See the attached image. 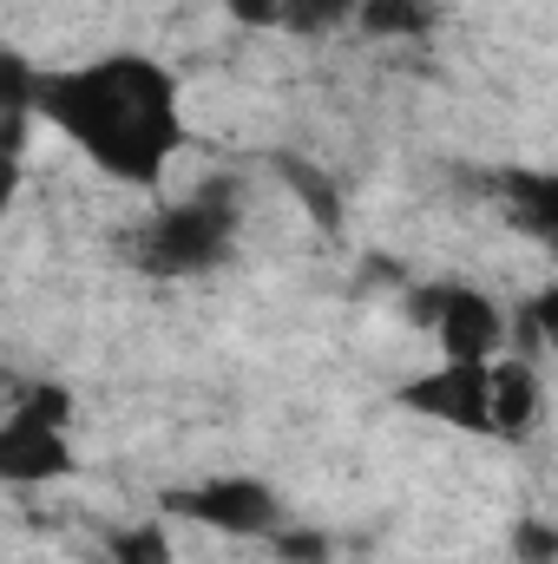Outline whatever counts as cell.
Instances as JSON below:
<instances>
[{
    "mask_svg": "<svg viewBox=\"0 0 558 564\" xmlns=\"http://www.w3.org/2000/svg\"><path fill=\"white\" fill-rule=\"evenodd\" d=\"M513 558L519 564H558V525L519 519V525H513Z\"/></svg>",
    "mask_w": 558,
    "mask_h": 564,
    "instance_id": "12",
    "label": "cell"
},
{
    "mask_svg": "<svg viewBox=\"0 0 558 564\" xmlns=\"http://www.w3.org/2000/svg\"><path fill=\"white\" fill-rule=\"evenodd\" d=\"M355 13H362V0H282V26H296V33H329Z\"/></svg>",
    "mask_w": 558,
    "mask_h": 564,
    "instance_id": "11",
    "label": "cell"
},
{
    "mask_svg": "<svg viewBox=\"0 0 558 564\" xmlns=\"http://www.w3.org/2000/svg\"><path fill=\"white\" fill-rule=\"evenodd\" d=\"M355 26H362L368 40H420V33L433 26V7H427V0H362Z\"/></svg>",
    "mask_w": 558,
    "mask_h": 564,
    "instance_id": "8",
    "label": "cell"
},
{
    "mask_svg": "<svg viewBox=\"0 0 558 564\" xmlns=\"http://www.w3.org/2000/svg\"><path fill=\"white\" fill-rule=\"evenodd\" d=\"M539 421V375L533 361H493V433H526Z\"/></svg>",
    "mask_w": 558,
    "mask_h": 564,
    "instance_id": "7",
    "label": "cell"
},
{
    "mask_svg": "<svg viewBox=\"0 0 558 564\" xmlns=\"http://www.w3.org/2000/svg\"><path fill=\"white\" fill-rule=\"evenodd\" d=\"M401 401L460 433H493V361H440L433 375L401 388Z\"/></svg>",
    "mask_w": 558,
    "mask_h": 564,
    "instance_id": "3",
    "label": "cell"
},
{
    "mask_svg": "<svg viewBox=\"0 0 558 564\" xmlns=\"http://www.w3.org/2000/svg\"><path fill=\"white\" fill-rule=\"evenodd\" d=\"M13 408H20V414H33V421H46V426H73V394H66V388H53V381H46V388H26Z\"/></svg>",
    "mask_w": 558,
    "mask_h": 564,
    "instance_id": "13",
    "label": "cell"
},
{
    "mask_svg": "<svg viewBox=\"0 0 558 564\" xmlns=\"http://www.w3.org/2000/svg\"><path fill=\"white\" fill-rule=\"evenodd\" d=\"M526 315H533L539 348H552V355H558V282L546 289V295H533V308H526Z\"/></svg>",
    "mask_w": 558,
    "mask_h": 564,
    "instance_id": "15",
    "label": "cell"
},
{
    "mask_svg": "<svg viewBox=\"0 0 558 564\" xmlns=\"http://www.w3.org/2000/svg\"><path fill=\"white\" fill-rule=\"evenodd\" d=\"M40 112L132 184L158 177L178 151V99L151 59H93L79 73H60L40 86Z\"/></svg>",
    "mask_w": 558,
    "mask_h": 564,
    "instance_id": "1",
    "label": "cell"
},
{
    "mask_svg": "<svg viewBox=\"0 0 558 564\" xmlns=\"http://www.w3.org/2000/svg\"><path fill=\"white\" fill-rule=\"evenodd\" d=\"M237 26H282V0H224Z\"/></svg>",
    "mask_w": 558,
    "mask_h": 564,
    "instance_id": "16",
    "label": "cell"
},
{
    "mask_svg": "<svg viewBox=\"0 0 558 564\" xmlns=\"http://www.w3.org/2000/svg\"><path fill=\"white\" fill-rule=\"evenodd\" d=\"M73 473V446H66V426H46L33 414H7L0 421V479L13 486H53Z\"/></svg>",
    "mask_w": 558,
    "mask_h": 564,
    "instance_id": "6",
    "label": "cell"
},
{
    "mask_svg": "<svg viewBox=\"0 0 558 564\" xmlns=\"http://www.w3.org/2000/svg\"><path fill=\"white\" fill-rule=\"evenodd\" d=\"M178 512H191V519H204V525H217V532H244V539H264V532H277V492L264 486V479H211V486H191V492H178L171 499Z\"/></svg>",
    "mask_w": 558,
    "mask_h": 564,
    "instance_id": "4",
    "label": "cell"
},
{
    "mask_svg": "<svg viewBox=\"0 0 558 564\" xmlns=\"http://www.w3.org/2000/svg\"><path fill=\"white\" fill-rule=\"evenodd\" d=\"M433 335H440V355H447V361H500V348H506V315L493 308V295L447 282L440 315H433Z\"/></svg>",
    "mask_w": 558,
    "mask_h": 564,
    "instance_id": "5",
    "label": "cell"
},
{
    "mask_svg": "<svg viewBox=\"0 0 558 564\" xmlns=\"http://www.w3.org/2000/svg\"><path fill=\"white\" fill-rule=\"evenodd\" d=\"M230 243H237V191L217 184V191H197L144 224L139 263L151 276H204L230 257Z\"/></svg>",
    "mask_w": 558,
    "mask_h": 564,
    "instance_id": "2",
    "label": "cell"
},
{
    "mask_svg": "<svg viewBox=\"0 0 558 564\" xmlns=\"http://www.w3.org/2000/svg\"><path fill=\"white\" fill-rule=\"evenodd\" d=\"M282 564H329V539L322 532H270Z\"/></svg>",
    "mask_w": 558,
    "mask_h": 564,
    "instance_id": "14",
    "label": "cell"
},
{
    "mask_svg": "<svg viewBox=\"0 0 558 564\" xmlns=\"http://www.w3.org/2000/svg\"><path fill=\"white\" fill-rule=\"evenodd\" d=\"M282 177H289V191L302 197V210L322 224V230H342V204H335V191H329V177L315 171V164H302V158H277Z\"/></svg>",
    "mask_w": 558,
    "mask_h": 564,
    "instance_id": "9",
    "label": "cell"
},
{
    "mask_svg": "<svg viewBox=\"0 0 558 564\" xmlns=\"http://www.w3.org/2000/svg\"><path fill=\"white\" fill-rule=\"evenodd\" d=\"M106 552H112V564H178L171 558V539L158 525H119L106 539Z\"/></svg>",
    "mask_w": 558,
    "mask_h": 564,
    "instance_id": "10",
    "label": "cell"
}]
</instances>
